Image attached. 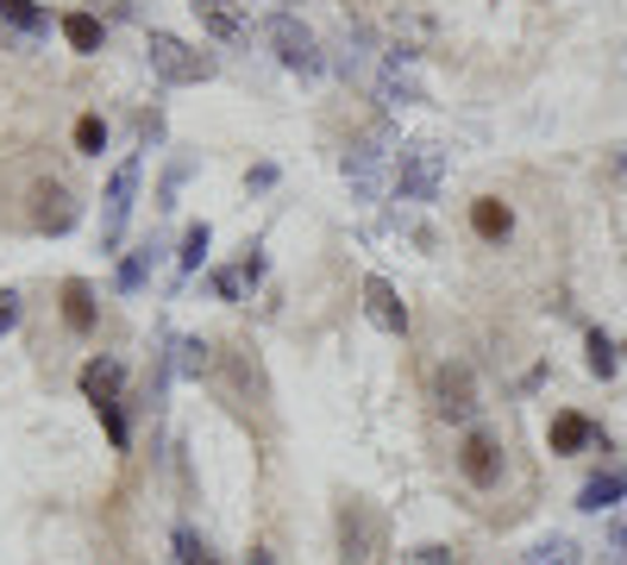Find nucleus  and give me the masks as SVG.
Masks as SVG:
<instances>
[{
  "mask_svg": "<svg viewBox=\"0 0 627 565\" xmlns=\"http://www.w3.org/2000/svg\"><path fill=\"white\" fill-rule=\"evenodd\" d=\"M150 70H157V82H170V88H189V82H207L220 63L207 51H195V45H182V38H170V32H150Z\"/></svg>",
  "mask_w": 627,
  "mask_h": 565,
  "instance_id": "obj_1",
  "label": "nucleus"
},
{
  "mask_svg": "<svg viewBox=\"0 0 627 565\" xmlns=\"http://www.w3.org/2000/svg\"><path fill=\"white\" fill-rule=\"evenodd\" d=\"M439 182H446V152H433V145L396 152V195L401 202H433Z\"/></svg>",
  "mask_w": 627,
  "mask_h": 565,
  "instance_id": "obj_2",
  "label": "nucleus"
},
{
  "mask_svg": "<svg viewBox=\"0 0 627 565\" xmlns=\"http://www.w3.org/2000/svg\"><path fill=\"white\" fill-rule=\"evenodd\" d=\"M376 540H383L376 509L364 503V496H346V503H339V560H346V565H371Z\"/></svg>",
  "mask_w": 627,
  "mask_h": 565,
  "instance_id": "obj_3",
  "label": "nucleus"
},
{
  "mask_svg": "<svg viewBox=\"0 0 627 565\" xmlns=\"http://www.w3.org/2000/svg\"><path fill=\"white\" fill-rule=\"evenodd\" d=\"M270 45H276V57H282V70H296V76H321V70H326L314 32L301 26L296 13H276V20H270Z\"/></svg>",
  "mask_w": 627,
  "mask_h": 565,
  "instance_id": "obj_4",
  "label": "nucleus"
},
{
  "mask_svg": "<svg viewBox=\"0 0 627 565\" xmlns=\"http://www.w3.org/2000/svg\"><path fill=\"white\" fill-rule=\"evenodd\" d=\"M433 409L446 414V421H471V414H477V377H471V364L446 359L439 371H433Z\"/></svg>",
  "mask_w": 627,
  "mask_h": 565,
  "instance_id": "obj_5",
  "label": "nucleus"
},
{
  "mask_svg": "<svg viewBox=\"0 0 627 565\" xmlns=\"http://www.w3.org/2000/svg\"><path fill=\"white\" fill-rule=\"evenodd\" d=\"M389 157H396V152H389V132L371 127V132H364V139L346 152V182L358 189V195H376V182H383V164H389Z\"/></svg>",
  "mask_w": 627,
  "mask_h": 565,
  "instance_id": "obj_6",
  "label": "nucleus"
},
{
  "mask_svg": "<svg viewBox=\"0 0 627 565\" xmlns=\"http://www.w3.org/2000/svg\"><path fill=\"white\" fill-rule=\"evenodd\" d=\"M75 220H82V202H75L63 182H38V189H32V227L38 232L57 239V232H70Z\"/></svg>",
  "mask_w": 627,
  "mask_h": 565,
  "instance_id": "obj_7",
  "label": "nucleus"
},
{
  "mask_svg": "<svg viewBox=\"0 0 627 565\" xmlns=\"http://www.w3.org/2000/svg\"><path fill=\"white\" fill-rule=\"evenodd\" d=\"M132 195H138V157H125L120 170H113V182H107V202H100V239H107V245H113V239L125 232Z\"/></svg>",
  "mask_w": 627,
  "mask_h": 565,
  "instance_id": "obj_8",
  "label": "nucleus"
},
{
  "mask_svg": "<svg viewBox=\"0 0 627 565\" xmlns=\"http://www.w3.org/2000/svg\"><path fill=\"white\" fill-rule=\"evenodd\" d=\"M364 314H371L383 334H396V339L408 334V309H401V296L383 277H364Z\"/></svg>",
  "mask_w": 627,
  "mask_h": 565,
  "instance_id": "obj_9",
  "label": "nucleus"
},
{
  "mask_svg": "<svg viewBox=\"0 0 627 565\" xmlns=\"http://www.w3.org/2000/svg\"><path fill=\"white\" fill-rule=\"evenodd\" d=\"M458 471H465L477 490H490L502 478V446L490 434H471V440H465V453H458Z\"/></svg>",
  "mask_w": 627,
  "mask_h": 565,
  "instance_id": "obj_10",
  "label": "nucleus"
},
{
  "mask_svg": "<svg viewBox=\"0 0 627 565\" xmlns=\"http://www.w3.org/2000/svg\"><path fill=\"white\" fill-rule=\"evenodd\" d=\"M189 7H195V20L207 32H214V38H220V45H239V38H245V13H239V7H232V0H189Z\"/></svg>",
  "mask_w": 627,
  "mask_h": 565,
  "instance_id": "obj_11",
  "label": "nucleus"
},
{
  "mask_svg": "<svg viewBox=\"0 0 627 565\" xmlns=\"http://www.w3.org/2000/svg\"><path fill=\"white\" fill-rule=\"evenodd\" d=\"M120 384H125V371L113 359H88L82 364V396H88V402H120Z\"/></svg>",
  "mask_w": 627,
  "mask_h": 565,
  "instance_id": "obj_12",
  "label": "nucleus"
},
{
  "mask_svg": "<svg viewBox=\"0 0 627 565\" xmlns=\"http://www.w3.org/2000/svg\"><path fill=\"white\" fill-rule=\"evenodd\" d=\"M627 496V471H596L590 484L577 490V509H590V515H602V509H615Z\"/></svg>",
  "mask_w": 627,
  "mask_h": 565,
  "instance_id": "obj_13",
  "label": "nucleus"
},
{
  "mask_svg": "<svg viewBox=\"0 0 627 565\" xmlns=\"http://www.w3.org/2000/svg\"><path fill=\"white\" fill-rule=\"evenodd\" d=\"M552 453H583V446H590V440H596V428H590V421H583V414H552Z\"/></svg>",
  "mask_w": 627,
  "mask_h": 565,
  "instance_id": "obj_14",
  "label": "nucleus"
},
{
  "mask_svg": "<svg viewBox=\"0 0 627 565\" xmlns=\"http://www.w3.org/2000/svg\"><path fill=\"white\" fill-rule=\"evenodd\" d=\"M264 277V257H245V264H232V271H214V296L220 302H245V289Z\"/></svg>",
  "mask_w": 627,
  "mask_h": 565,
  "instance_id": "obj_15",
  "label": "nucleus"
},
{
  "mask_svg": "<svg viewBox=\"0 0 627 565\" xmlns=\"http://www.w3.org/2000/svg\"><path fill=\"white\" fill-rule=\"evenodd\" d=\"M339 70H346L351 82L371 76V32L364 26H346V38H339Z\"/></svg>",
  "mask_w": 627,
  "mask_h": 565,
  "instance_id": "obj_16",
  "label": "nucleus"
},
{
  "mask_svg": "<svg viewBox=\"0 0 627 565\" xmlns=\"http://www.w3.org/2000/svg\"><path fill=\"white\" fill-rule=\"evenodd\" d=\"M63 321H70L75 334H88V327H95V289H88L82 277L63 282Z\"/></svg>",
  "mask_w": 627,
  "mask_h": 565,
  "instance_id": "obj_17",
  "label": "nucleus"
},
{
  "mask_svg": "<svg viewBox=\"0 0 627 565\" xmlns=\"http://www.w3.org/2000/svg\"><path fill=\"white\" fill-rule=\"evenodd\" d=\"M63 38H70V51H82V57H95L100 45H107V32H100L95 13H63Z\"/></svg>",
  "mask_w": 627,
  "mask_h": 565,
  "instance_id": "obj_18",
  "label": "nucleus"
},
{
  "mask_svg": "<svg viewBox=\"0 0 627 565\" xmlns=\"http://www.w3.org/2000/svg\"><path fill=\"white\" fill-rule=\"evenodd\" d=\"M376 101H383V107H414V101H426V95H421V82H414V76L383 70V76H376Z\"/></svg>",
  "mask_w": 627,
  "mask_h": 565,
  "instance_id": "obj_19",
  "label": "nucleus"
},
{
  "mask_svg": "<svg viewBox=\"0 0 627 565\" xmlns=\"http://www.w3.org/2000/svg\"><path fill=\"white\" fill-rule=\"evenodd\" d=\"M471 227L483 232V239H508V232H515V214H508L502 202H490V195H483V202L471 207Z\"/></svg>",
  "mask_w": 627,
  "mask_h": 565,
  "instance_id": "obj_20",
  "label": "nucleus"
},
{
  "mask_svg": "<svg viewBox=\"0 0 627 565\" xmlns=\"http://www.w3.org/2000/svg\"><path fill=\"white\" fill-rule=\"evenodd\" d=\"M207 364H214V346H207V339H176V371H182V377H201Z\"/></svg>",
  "mask_w": 627,
  "mask_h": 565,
  "instance_id": "obj_21",
  "label": "nucleus"
},
{
  "mask_svg": "<svg viewBox=\"0 0 627 565\" xmlns=\"http://www.w3.org/2000/svg\"><path fill=\"white\" fill-rule=\"evenodd\" d=\"M207 245H214V232H207V220H195V227L182 232V252H176V264H182V271H201Z\"/></svg>",
  "mask_w": 627,
  "mask_h": 565,
  "instance_id": "obj_22",
  "label": "nucleus"
},
{
  "mask_svg": "<svg viewBox=\"0 0 627 565\" xmlns=\"http://www.w3.org/2000/svg\"><path fill=\"white\" fill-rule=\"evenodd\" d=\"M176 560H182V565H220V560H214V546H207L195 528H176Z\"/></svg>",
  "mask_w": 627,
  "mask_h": 565,
  "instance_id": "obj_23",
  "label": "nucleus"
},
{
  "mask_svg": "<svg viewBox=\"0 0 627 565\" xmlns=\"http://www.w3.org/2000/svg\"><path fill=\"white\" fill-rule=\"evenodd\" d=\"M0 20H7V26H20V32H45L50 26L32 0H0Z\"/></svg>",
  "mask_w": 627,
  "mask_h": 565,
  "instance_id": "obj_24",
  "label": "nucleus"
},
{
  "mask_svg": "<svg viewBox=\"0 0 627 565\" xmlns=\"http://www.w3.org/2000/svg\"><path fill=\"white\" fill-rule=\"evenodd\" d=\"M75 152H88V157L107 152V127H100V113H82V120H75Z\"/></svg>",
  "mask_w": 627,
  "mask_h": 565,
  "instance_id": "obj_25",
  "label": "nucleus"
},
{
  "mask_svg": "<svg viewBox=\"0 0 627 565\" xmlns=\"http://www.w3.org/2000/svg\"><path fill=\"white\" fill-rule=\"evenodd\" d=\"M615 359H622V352H615L602 334H590V371H596V377H615Z\"/></svg>",
  "mask_w": 627,
  "mask_h": 565,
  "instance_id": "obj_26",
  "label": "nucleus"
},
{
  "mask_svg": "<svg viewBox=\"0 0 627 565\" xmlns=\"http://www.w3.org/2000/svg\"><path fill=\"white\" fill-rule=\"evenodd\" d=\"M145 277H150V245H145V252H132V257L120 264V289H138Z\"/></svg>",
  "mask_w": 627,
  "mask_h": 565,
  "instance_id": "obj_27",
  "label": "nucleus"
},
{
  "mask_svg": "<svg viewBox=\"0 0 627 565\" xmlns=\"http://www.w3.org/2000/svg\"><path fill=\"white\" fill-rule=\"evenodd\" d=\"M100 428H107V440H113V446H120V453H125V414H120V402H100Z\"/></svg>",
  "mask_w": 627,
  "mask_h": 565,
  "instance_id": "obj_28",
  "label": "nucleus"
},
{
  "mask_svg": "<svg viewBox=\"0 0 627 565\" xmlns=\"http://www.w3.org/2000/svg\"><path fill=\"white\" fill-rule=\"evenodd\" d=\"M13 327H20V296L0 289V334H13Z\"/></svg>",
  "mask_w": 627,
  "mask_h": 565,
  "instance_id": "obj_29",
  "label": "nucleus"
},
{
  "mask_svg": "<svg viewBox=\"0 0 627 565\" xmlns=\"http://www.w3.org/2000/svg\"><path fill=\"white\" fill-rule=\"evenodd\" d=\"M251 565H276V553L270 546H251Z\"/></svg>",
  "mask_w": 627,
  "mask_h": 565,
  "instance_id": "obj_30",
  "label": "nucleus"
},
{
  "mask_svg": "<svg viewBox=\"0 0 627 565\" xmlns=\"http://www.w3.org/2000/svg\"><path fill=\"white\" fill-rule=\"evenodd\" d=\"M540 565H571V560H540Z\"/></svg>",
  "mask_w": 627,
  "mask_h": 565,
  "instance_id": "obj_31",
  "label": "nucleus"
}]
</instances>
